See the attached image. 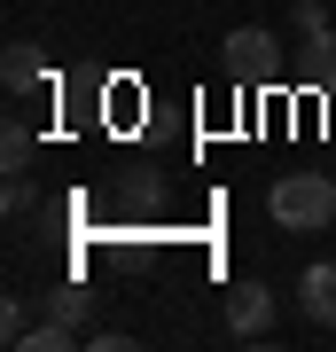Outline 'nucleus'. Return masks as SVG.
Masks as SVG:
<instances>
[{"instance_id": "1", "label": "nucleus", "mask_w": 336, "mask_h": 352, "mask_svg": "<svg viewBox=\"0 0 336 352\" xmlns=\"http://www.w3.org/2000/svg\"><path fill=\"white\" fill-rule=\"evenodd\" d=\"M266 212L282 227H298V235H321V227H336V180L328 173H282L266 188Z\"/></svg>"}, {"instance_id": "4", "label": "nucleus", "mask_w": 336, "mask_h": 352, "mask_svg": "<svg viewBox=\"0 0 336 352\" xmlns=\"http://www.w3.org/2000/svg\"><path fill=\"white\" fill-rule=\"evenodd\" d=\"M298 305H305V321L336 329V266H305L298 274Z\"/></svg>"}, {"instance_id": "11", "label": "nucleus", "mask_w": 336, "mask_h": 352, "mask_svg": "<svg viewBox=\"0 0 336 352\" xmlns=\"http://www.w3.org/2000/svg\"><path fill=\"white\" fill-rule=\"evenodd\" d=\"M0 337H8V344H24V305H16V298L0 305Z\"/></svg>"}, {"instance_id": "12", "label": "nucleus", "mask_w": 336, "mask_h": 352, "mask_svg": "<svg viewBox=\"0 0 336 352\" xmlns=\"http://www.w3.org/2000/svg\"><path fill=\"white\" fill-rule=\"evenodd\" d=\"M55 314L71 321V329H87V298H78V289H63V298H55Z\"/></svg>"}, {"instance_id": "8", "label": "nucleus", "mask_w": 336, "mask_h": 352, "mask_svg": "<svg viewBox=\"0 0 336 352\" xmlns=\"http://www.w3.org/2000/svg\"><path fill=\"white\" fill-rule=\"evenodd\" d=\"M0 164H8V173H32V133H24V118H8V133H0Z\"/></svg>"}, {"instance_id": "9", "label": "nucleus", "mask_w": 336, "mask_h": 352, "mask_svg": "<svg viewBox=\"0 0 336 352\" xmlns=\"http://www.w3.org/2000/svg\"><path fill=\"white\" fill-rule=\"evenodd\" d=\"M313 32H328V8L321 0H298V39H313Z\"/></svg>"}, {"instance_id": "5", "label": "nucleus", "mask_w": 336, "mask_h": 352, "mask_svg": "<svg viewBox=\"0 0 336 352\" xmlns=\"http://www.w3.org/2000/svg\"><path fill=\"white\" fill-rule=\"evenodd\" d=\"M0 78H8V94H32V87H47V55H39L32 39H16V47L0 55Z\"/></svg>"}, {"instance_id": "10", "label": "nucleus", "mask_w": 336, "mask_h": 352, "mask_svg": "<svg viewBox=\"0 0 336 352\" xmlns=\"http://www.w3.org/2000/svg\"><path fill=\"white\" fill-rule=\"evenodd\" d=\"M0 204H8V212H32V173H8V196Z\"/></svg>"}, {"instance_id": "2", "label": "nucleus", "mask_w": 336, "mask_h": 352, "mask_svg": "<svg viewBox=\"0 0 336 352\" xmlns=\"http://www.w3.org/2000/svg\"><path fill=\"white\" fill-rule=\"evenodd\" d=\"M266 329H274V289L266 282H235L227 289V337H266Z\"/></svg>"}, {"instance_id": "3", "label": "nucleus", "mask_w": 336, "mask_h": 352, "mask_svg": "<svg viewBox=\"0 0 336 352\" xmlns=\"http://www.w3.org/2000/svg\"><path fill=\"white\" fill-rule=\"evenodd\" d=\"M227 71L274 78V32H266V24H235V32H227Z\"/></svg>"}, {"instance_id": "6", "label": "nucleus", "mask_w": 336, "mask_h": 352, "mask_svg": "<svg viewBox=\"0 0 336 352\" xmlns=\"http://www.w3.org/2000/svg\"><path fill=\"white\" fill-rule=\"evenodd\" d=\"M298 71H305V78H313L321 94H336V24L305 39V63H298Z\"/></svg>"}, {"instance_id": "7", "label": "nucleus", "mask_w": 336, "mask_h": 352, "mask_svg": "<svg viewBox=\"0 0 336 352\" xmlns=\"http://www.w3.org/2000/svg\"><path fill=\"white\" fill-rule=\"evenodd\" d=\"M71 337H78V329L63 321V314H47V321H39V329H24V352H63V344H71Z\"/></svg>"}]
</instances>
